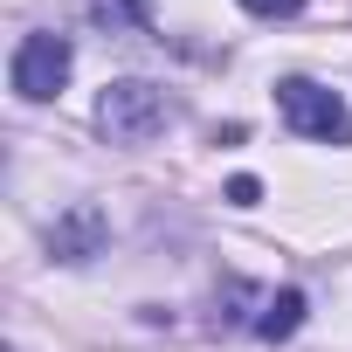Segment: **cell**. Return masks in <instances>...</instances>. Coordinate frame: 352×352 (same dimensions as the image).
<instances>
[{
	"instance_id": "1",
	"label": "cell",
	"mask_w": 352,
	"mask_h": 352,
	"mask_svg": "<svg viewBox=\"0 0 352 352\" xmlns=\"http://www.w3.org/2000/svg\"><path fill=\"white\" fill-rule=\"evenodd\" d=\"M97 124H104L111 145H145V138H159V131L173 124V104H166V90L124 76V83H104V97H97Z\"/></svg>"
},
{
	"instance_id": "2",
	"label": "cell",
	"mask_w": 352,
	"mask_h": 352,
	"mask_svg": "<svg viewBox=\"0 0 352 352\" xmlns=\"http://www.w3.org/2000/svg\"><path fill=\"white\" fill-rule=\"evenodd\" d=\"M276 111L297 138H318V145H352V111L338 90L311 83V76H283L276 83Z\"/></svg>"
},
{
	"instance_id": "3",
	"label": "cell",
	"mask_w": 352,
	"mask_h": 352,
	"mask_svg": "<svg viewBox=\"0 0 352 352\" xmlns=\"http://www.w3.org/2000/svg\"><path fill=\"white\" fill-rule=\"evenodd\" d=\"M69 42L63 35H28L21 49H14V90L28 97V104H42V97H56L63 83H69Z\"/></svg>"
},
{
	"instance_id": "4",
	"label": "cell",
	"mask_w": 352,
	"mask_h": 352,
	"mask_svg": "<svg viewBox=\"0 0 352 352\" xmlns=\"http://www.w3.org/2000/svg\"><path fill=\"white\" fill-rule=\"evenodd\" d=\"M104 235H111L104 208H97V201H76V208L49 228V256H56V263H90V256L104 249Z\"/></svg>"
},
{
	"instance_id": "5",
	"label": "cell",
	"mask_w": 352,
	"mask_h": 352,
	"mask_svg": "<svg viewBox=\"0 0 352 352\" xmlns=\"http://www.w3.org/2000/svg\"><path fill=\"white\" fill-rule=\"evenodd\" d=\"M297 324H304V290H276V297H263V318H256V338H263V345L290 338Z\"/></svg>"
},
{
	"instance_id": "6",
	"label": "cell",
	"mask_w": 352,
	"mask_h": 352,
	"mask_svg": "<svg viewBox=\"0 0 352 352\" xmlns=\"http://www.w3.org/2000/svg\"><path fill=\"white\" fill-rule=\"evenodd\" d=\"M90 21L111 35H138L145 28V0H90Z\"/></svg>"
},
{
	"instance_id": "7",
	"label": "cell",
	"mask_w": 352,
	"mask_h": 352,
	"mask_svg": "<svg viewBox=\"0 0 352 352\" xmlns=\"http://www.w3.org/2000/svg\"><path fill=\"white\" fill-rule=\"evenodd\" d=\"M242 8H249V14H263V21H290L304 0H242Z\"/></svg>"
},
{
	"instance_id": "8",
	"label": "cell",
	"mask_w": 352,
	"mask_h": 352,
	"mask_svg": "<svg viewBox=\"0 0 352 352\" xmlns=\"http://www.w3.org/2000/svg\"><path fill=\"white\" fill-rule=\"evenodd\" d=\"M256 194H263V187L249 180V173H242V180H228V201H235V208H256Z\"/></svg>"
}]
</instances>
